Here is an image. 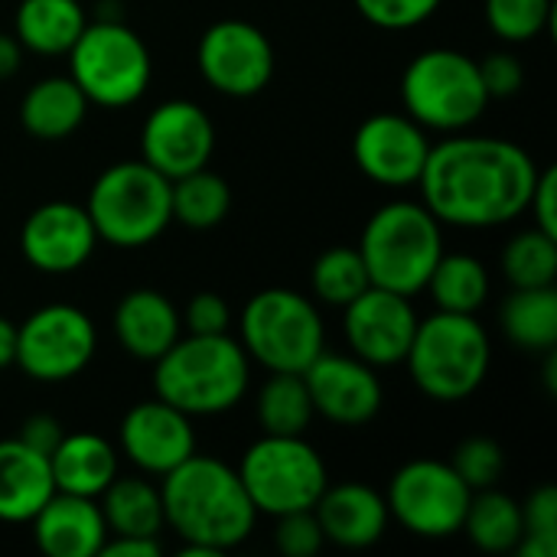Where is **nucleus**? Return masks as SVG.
I'll use <instances>...</instances> for the list:
<instances>
[{
	"mask_svg": "<svg viewBox=\"0 0 557 557\" xmlns=\"http://www.w3.org/2000/svg\"><path fill=\"white\" fill-rule=\"evenodd\" d=\"M450 467L457 470V476L476 493V490H490L499 483L503 470H506V450L493 441V437H467L454 457Z\"/></svg>",
	"mask_w": 557,
	"mask_h": 557,
	"instance_id": "36",
	"label": "nucleus"
},
{
	"mask_svg": "<svg viewBox=\"0 0 557 557\" xmlns=\"http://www.w3.org/2000/svg\"><path fill=\"white\" fill-rule=\"evenodd\" d=\"M101 516L108 525V535H137V539H160L166 519H163V499L160 490L140 476L111 480V486L101 493Z\"/></svg>",
	"mask_w": 557,
	"mask_h": 557,
	"instance_id": "27",
	"label": "nucleus"
},
{
	"mask_svg": "<svg viewBox=\"0 0 557 557\" xmlns=\"http://www.w3.org/2000/svg\"><path fill=\"white\" fill-rule=\"evenodd\" d=\"M242 349L268 372H304L323 352V320L310 297L268 287L242 310Z\"/></svg>",
	"mask_w": 557,
	"mask_h": 557,
	"instance_id": "9",
	"label": "nucleus"
},
{
	"mask_svg": "<svg viewBox=\"0 0 557 557\" xmlns=\"http://www.w3.org/2000/svg\"><path fill=\"white\" fill-rule=\"evenodd\" d=\"M274 542L277 552L287 557H313L323 548V529L313 516V509H300V512H287L277 516V529H274Z\"/></svg>",
	"mask_w": 557,
	"mask_h": 557,
	"instance_id": "38",
	"label": "nucleus"
},
{
	"mask_svg": "<svg viewBox=\"0 0 557 557\" xmlns=\"http://www.w3.org/2000/svg\"><path fill=\"white\" fill-rule=\"evenodd\" d=\"M310 287H313V297L330 304V307H346L362 290H369L372 281H369V271H366V261H362L359 248L339 245V248L323 251L313 261Z\"/></svg>",
	"mask_w": 557,
	"mask_h": 557,
	"instance_id": "33",
	"label": "nucleus"
},
{
	"mask_svg": "<svg viewBox=\"0 0 557 557\" xmlns=\"http://www.w3.org/2000/svg\"><path fill=\"white\" fill-rule=\"evenodd\" d=\"M313 411L333 424L359 428L382 411V382L369 362L359 356L320 352L304 372Z\"/></svg>",
	"mask_w": 557,
	"mask_h": 557,
	"instance_id": "17",
	"label": "nucleus"
},
{
	"mask_svg": "<svg viewBox=\"0 0 557 557\" xmlns=\"http://www.w3.org/2000/svg\"><path fill=\"white\" fill-rule=\"evenodd\" d=\"M55 493L49 457L20 437L0 441V522H29Z\"/></svg>",
	"mask_w": 557,
	"mask_h": 557,
	"instance_id": "23",
	"label": "nucleus"
},
{
	"mask_svg": "<svg viewBox=\"0 0 557 557\" xmlns=\"http://www.w3.org/2000/svg\"><path fill=\"white\" fill-rule=\"evenodd\" d=\"M431 140L428 131L395 111H379L366 117L352 137L356 166L379 186H414L428 163Z\"/></svg>",
	"mask_w": 557,
	"mask_h": 557,
	"instance_id": "15",
	"label": "nucleus"
},
{
	"mask_svg": "<svg viewBox=\"0 0 557 557\" xmlns=\"http://www.w3.org/2000/svg\"><path fill=\"white\" fill-rule=\"evenodd\" d=\"M20 62H23V46H20V39L0 33V78L16 75Z\"/></svg>",
	"mask_w": 557,
	"mask_h": 557,
	"instance_id": "45",
	"label": "nucleus"
},
{
	"mask_svg": "<svg viewBox=\"0 0 557 557\" xmlns=\"http://www.w3.org/2000/svg\"><path fill=\"white\" fill-rule=\"evenodd\" d=\"M85 212L98 242L114 248H144L173 222L170 180L144 160L114 163L95 180Z\"/></svg>",
	"mask_w": 557,
	"mask_h": 557,
	"instance_id": "6",
	"label": "nucleus"
},
{
	"mask_svg": "<svg viewBox=\"0 0 557 557\" xmlns=\"http://www.w3.org/2000/svg\"><path fill=\"white\" fill-rule=\"evenodd\" d=\"M503 333L512 346L529 352H548L557 346V290L552 287H512L499 310Z\"/></svg>",
	"mask_w": 557,
	"mask_h": 557,
	"instance_id": "28",
	"label": "nucleus"
},
{
	"mask_svg": "<svg viewBox=\"0 0 557 557\" xmlns=\"http://www.w3.org/2000/svg\"><path fill=\"white\" fill-rule=\"evenodd\" d=\"M13 356H16V326L0 317V369L13 366Z\"/></svg>",
	"mask_w": 557,
	"mask_h": 557,
	"instance_id": "46",
	"label": "nucleus"
},
{
	"mask_svg": "<svg viewBox=\"0 0 557 557\" xmlns=\"http://www.w3.org/2000/svg\"><path fill=\"white\" fill-rule=\"evenodd\" d=\"M503 271L512 287H552L557 281V238L535 225L519 232L503 251Z\"/></svg>",
	"mask_w": 557,
	"mask_h": 557,
	"instance_id": "34",
	"label": "nucleus"
},
{
	"mask_svg": "<svg viewBox=\"0 0 557 557\" xmlns=\"http://www.w3.org/2000/svg\"><path fill=\"white\" fill-rule=\"evenodd\" d=\"M343 310H346L343 333L349 339L352 356H359L372 369L405 362L418 330V313L411 307V297L369 287Z\"/></svg>",
	"mask_w": 557,
	"mask_h": 557,
	"instance_id": "16",
	"label": "nucleus"
},
{
	"mask_svg": "<svg viewBox=\"0 0 557 557\" xmlns=\"http://www.w3.org/2000/svg\"><path fill=\"white\" fill-rule=\"evenodd\" d=\"M65 55L69 78L82 88L88 104L101 108H127L140 101L153 75L147 42L121 20L85 23Z\"/></svg>",
	"mask_w": 557,
	"mask_h": 557,
	"instance_id": "8",
	"label": "nucleus"
},
{
	"mask_svg": "<svg viewBox=\"0 0 557 557\" xmlns=\"http://www.w3.org/2000/svg\"><path fill=\"white\" fill-rule=\"evenodd\" d=\"M552 0H486V23L503 42H529L552 23Z\"/></svg>",
	"mask_w": 557,
	"mask_h": 557,
	"instance_id": "35",
	"label": "nucleus"
},
{
	"mask_svg": "<svg viewBox=\"0 0 557 557\" xmlns=\"http://www.w3.org/2000/svg\"><path fill=\"white\" fill-rule=\"evenodd\" d=\"M98 349V330L91 317L72 304H49L29 313L16 326L13 366L33 382H69L88 369Z\"/></svg>",
	"mask_w": 557,
	"mask_h": 557,
	"instance_id": "11",
	"label": "nucleus"
},
{
	"mask_svg": "<svg viewBox=\"0 0 557 557\" xmlns=\"http://www.w3.org/2000/svg\"><path fill=\"white\" fill-rule=\"evenodd\" d=\"M242 486L258 516H287L313 509L330 486L323 457L300 437L264 434L255 441L238 467Z\"/></svg>",
	"mask_w": 557,
	"mask_h": 557,
	"instance_id": "10",
	"label": "nucleus"
},
{
	"mask_svg": "<svg viewBox=\"0 0 557 557\" xmlns=\"http://www.w3.org/2000/svg\"><path fill=\"white\" fill-rule=\"evenodd\" d=\"M202 78L228 98H255L274 78L271 39L245 20L212 23L196 49Z\"/></svg>",
	"mask_w": 557,
	"mask_h": 557,
	"instance_id": "13",
	"label": "nucleus"
},
{
	"mask_svg": "<svg viewBox=\"0 0 557 557\" xmlns=\"http://www.w3.org/2000/svg\"><path fill=\"white\" fill-rule=\"evenodd\" d=\"M88 16L78 0H20L13 36L36 55H62L72 49Z\"/></svg>",
	"mask_w": 557,
	"mask_h": 557,
	"instance_id": "26",
	"label": "nucleus"
},
{
	"mask_svg": "<svg viewBox=\"0 0 557 557\" xmlns=\"http://www.w3.org/2000/svg\"><path fill=\"white\" fill-rule=\"evenodd\" d=\"M215 150L212 117L186 98L157 104L140 127V153L166 180H180L193 170L209 166Z\"/></svg>",
	"mask_w": 557,
	"mask_h": 557,
	"instance_id": "14",
	"label": "nucleus"
},
{
	"mask_svg": "<svg viewBox=\"0 0 557 557\" xmlns=\"http://www.w3.org/2000/svg\"><path fill=\"white\" fill-rule=\"evenodd\" d=\"M180 320H183V326H186L189 333H196V336H215V333H228L232 310H228V304H225L219 294L202 290V294H196V297L186 304V310H183Z\"/></svg>",
	"mask_w": 557,
	"mask_h": 557,
	"instance_id": "40",
	"label": "nucleus"
},
{
	"mask_svg": "<svg viewBox=\"0 0 557 557\" xmlns=\"http://www.w3.org/2000/svg\"><path fill=\"white\" fill-rule=\"evenodd\" d=\"M160 499L166 525L183 539L180 557H222L248 542L258 522L238 470L199 454L163 476Z\"/></svg>",
	"mask_w": 557,
	"mask_h": 557,
	"instance_id": "2",
	"label": "nucleus"
},
{
	"mask_svg": "<svg viewBox=\"0 0 557 557\" xmlns=\"http://www.w3.org/2000/svg\"><path fill=\"white\" fill-rule=\"evenodd\" d=\"M401 101L424 131L457 134L483 117L490 95L476 59L457 49H424L401 75Z\"/></svg>",
	"mask_w": 557,
	"mask_h": 557,
	"instance_id": "7",
	"label": "nucleus"
},
{
	"mask_svg": "<svg viewBox=\"0 0 557 557\" xmlns=\"http://www.w3.org/2000/svg\"><path fill=\"white\" fill-rule=\"evenodd\" d=\"M490 336L473 313L437 310L428 320H418L411 349L405 356L414 385L434 401H463L470 398L490 372Z\"/></svg>",
	"mask_w": 557,
	"mask_h": 557,
	"instance_id": "5",
	"label": "nucleus"
},
{
	"mask_svg": "<svg viewBox=\"0 0 557 557\" xmlns=\"http://www.w3.org/2000/svg\"><path fill=\"white\" fill-rule=\"evenodd\" d=\"M359 255L372 287L414 297L428 287L444 255V232L424 202L398 199L372 212L359 238Z\"/></svg>",
	"mask_w": 557,
	"mask_h": 557,
	"instance_id": "4",
	"label": "nucleus"
},
{
	"mask_svg": "<svg viewBox=\"0 0 557 557\" xmlns=\"http://www.w3.org/2000/svg\"><path fill=\"white\" fill-rule=\"evenodd\" d=\"M183 320L180 310L166 300V294L137 287L124 294L114 307V333L127 356L140 362H157L176 339Z\"/></svg>",
	"mask_w": 557,
	"mask_h": 557,
	"instance_id": "22",
	"label": "nucleus"
},
{
	"mask_svg": "<svg viewBox=\"0 0 557 557\" xmlns=\"http://www.w3.org/2000/svg\"><path fill=\"white\" fill-rule=\"evenodd\" d=\"M539 166L532 153L503 137H450L431 144L421 196L434 219L457 228H496L529 209Z\"/></svg>",
	"mask_w": 557,
	"mask_h": 557,
	"instance_id": "1",
	"label": "nucleus"
},
{
	"mask_svg": "<svg viewBox=\"0 0 557 557\" xmlns=\"http://www.w3.org/2000/svg\"><path fill=\"white\" fill-rule=\"evenodd\" d=\"M476 65H480V78H483V88H486L490 101L493 98H512V95H519V88L525 82V69H522V62L512 52H506V49L490 52Z\"/></svg>",
	"mask_w": 557,
	"mask_h": 557,
	"instance_id": "39",
	"label": "nucleus"
},
{
	"mask_svg": "<svg viewBox=\"0 0 557 557\" xmlns=\"http://www.w3.org/2000/svg\"><path fill=\"white\" fill-rule=\"evenodd\" d=\"M467 539L480 548V552H490V555H506V552H516L522 532H525V522H522V506L499 493L496 486L490 490H476L470 496V506H467V516H463V529Z\"/></svg>",
	"mask_w": 557,
	"mask_h": 557,
	"instance_id": "29",
	"label": "nucleus"
},
{
	"mask_svg": "<svg viewBox=\"0 0 557 557\" xmlns=\"http://www.w3.org/2000/svg\"><path fill=\"white\" fill-rule=\"evenodd\" d=\"M117 444H121V454H127L134 467L163 480L170 470H176L183 460L196 454V431H193L189 414L153 398V401L134 405L124 414Z\"/></svg>",
	"mask_w": 557,
	"mask_h": 557,
	"instance_id": "19",
	"label": "nucleus"
},
{
	"mask_svg": "<svg viewBox=\"0 0 557 557\" xmlns=\"http://www.w3.org/2000/svg\"><path fill=\"white\" fill-rule=\"evenodd\" d=\"M160 555V539H137V535H114L104 542L101 557H157Z\"/></svg>",
	"mask_w": 557,
	"mask_h": 557,
	"instance_id": "44",
	"label": "nucleus"
},
{
	"mask_svg": "<svg viewBox=\"0 0 557 557\" xmlns=\"http://www.w3.org/2000/svg\"><path fill=\"white\" fill-rule=\"evenodd\" d=\"M248 352L228 333L176 339L153 362V392L189 418L232 411L248 392Z\"/></svg>",
	"mask_w": 557,
	"mask_h": 557,
	"instance_id": "3",
	"label": "nucleus"
},
{
	"mask_svg": "<svg viewBox=\"0 0 557 557\" xmlns=\"http://www.w3.org/2000/svg\"><path fill=\"white\" fill-rule=\"evenodd\" d=\"M444 0H356L359 13L379 29H411L437 13Z\"/></svg>",
	"mask_w": 557,
	"mask_h": 557,
	"instance_id": "37",
	"label": "nucleus"
},
{
	"mask_svg": "<svg viewBox=\"0 0 557 557\" xmlns=\"http://www.w3.org/2000/svg\"><path fill=\"white\" fill-rule=\"evenodd\" d=\"M313 401L300 372H271L258 395V424L264 434L300 437L313 421Z\"/></svg>",
	"mask_w": 557,
	"mask_h": 557,
	"instance_id": "31",
	"label": "nucleus"
},
{
	"mask_svg": "<svg viewBox=\"0 0 557 557\" xmlns=\"http://www.w3.org/2000/svg\"><path fill=\"white\" fill-rule=\"evenodd\" d=\"M313 516L323 529V539L339 548H369L388 529V503L379 490L366 483L326 486L313 506Z\"/></svg>",
	"mask_w": 557,
	"mask_h": 557,
	"instance_id": "21",
	"label": "nucleus"
},
{
	"mask_svg": "<svg viewBox=\"0 0 557 557\" xmlns=\"http://www.w3.org/2000/svg\"><path fill=\"white\" fill-rule=\"evenodd\" d=\"M532 219H535V228L548 232L557 238V170L555 166H545L539 170V180H535V189H532V199H529V209Z\"/></svg>",
	"mask_w": 557,
	"mask_h": 557,
	"instance_id": "42",
	"label": "nucleus"
},
{
	"mask_svg": "<svg viewBox=\"0 0 557 557\" xmlns=\"http://www.w3.org/2000/svg\"><path fill=\"white\" fill-rule=\"evenodd\" d=\"M424 290H431L437 310L476 317L490 297V274L473 255H441Z\"/></svg>",
	"mask_w": 557,
	"mask_h": 557,
	"instance_id": "32",
	"label": "nucleus"
},
{
	"mask_svg": "<svg viewBox=\"0 0 557 557\" xmlns=\"http://www.w3.org/2000/svg\"><path fill=\"white\" fill-rule=\"evenodd\" d=\"M98 248V232L75 202H42L20 228V251L26 264L42 274H72Z\"/></svg>",
	"mask_w": 557,
	"mask_h": 557,
	"instance_id": "18",
	"label": "nucleus"
},
{
	"mask_svg": "<svg viewBox=\"0 0 557 557\" xmlns=\"http://www.w3.org/2000/svg\"><path fill=\"white\" fill-rule=\"evenodd\" d=\"M473 490L444 460L405 463L385 493L388 516L418 539H450L463 529Z\"/></svg>",
	"mask_w": 557,
	"mask_h": 557,
	"instance_id": "12",
	"label": "nucleus"
},
{
	"mask_svg": "<svg viewBox=\"0 0 557 557\" xmlns=\"http://www.w3.org/2000/svg\"><path fill=\"white\" fill-rule=\"evenodd\" d=\"M88 98L69 75L39 78L20 101V124L36 140H65L82 127Z\"/></svg>",
	"mask_w": 557,
	"mask_h": 557,
	"instance_id": "25",
	"label": "nucleus"
},
{
	"mask_svg": "<svg viewBox=\"0 0 557 557\" xmlns=\"http://www.w3.org/2000/svg\"><path fill=\"white\" fill-rule=\"evenodd\" d=\"M522 522L529 539H542L557 545V490L555 486H539L525 503H522Z\"/></svg>",
	"mask_w": 557,
	"mask_h": 557,
	"instance_id": "41",
	"label": "nucleus"
},
{
	"mask_svg": "<svg viewBox=\"0 0 557 557\" xmlns=\"http://www.w3.org/2000/svg\"><path fill=\"white\" fill-rule=\"evenodd\" d=\"M62 424L52 418V414H33V418H26L23 421V431H20V441L23 444H29L33 450H39V454H52L55 447H59V441H62Z\"/></svg>",
	"mask_w": 557,
	"mask_h": 557,
	"instance_id": "43",
	"label": "nucleus"
},
{
	"mask_svg": "<svg viewBox=\"0 0 557 557\" xmlns=\"http://www.w3.org/2000/svg\"><path fill=\"white\" fill-rule=\"evenodd\" d=\"M170 209H173V222L206 232L225 222L232 209V189L219 173L202 166L180 180H170Z\"/></svg>",
	"mask_w": 557,
	"mask_h": 557,
	"instance_id": "30",
	"label": "nucleus"
},
{
	"mask_svg": "<svg viewBox=\"0 0 557 557\" xmlns=\"http://www.w3.org/2000/svg\"><path fill=\"white\" fill-rule=\"evenodd\" d=\"M55 493L98 499L117 476V450L101 434H62L49 454Z\"/></svg>",
	"mask_w": 557,
	"mask_h": 557,
	"instance_id": "24",
	"label": "nucleus"
},
{
	"mask_svg": "<svg viewBox=\"0 0 557 557\" xmlns=\"http://www.w3.org/2000/svg\"><path fill=\"white\" fill-rule=\"evenodd\" d=\"M29 525L39 552L49 557H98L108 542L101 506L88 496L52 493Z\"/></svg>",
	"mask_w": 557,
	"mask_h": 557,
	"instance_id": "20",
	"label": "nucleus"
}]
</instances>
